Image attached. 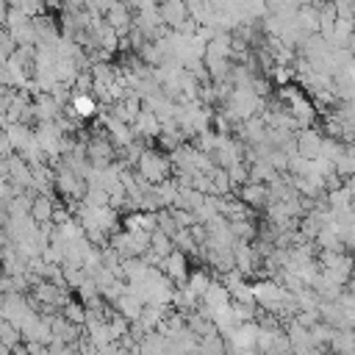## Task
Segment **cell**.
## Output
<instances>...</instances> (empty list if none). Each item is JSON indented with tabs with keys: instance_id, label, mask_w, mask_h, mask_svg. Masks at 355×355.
Here are the masks:
<instances>
[{
	"instance_id": "1",
	"label": "cell",
	"mask_w": 355,
	"mask_h": 355,
	"mask_svg": "<svg viewBox=\"0 0 355 355\" xmlns=\"http://www.w3.org/2000/svg\"><path fill=\"white\" fill-rule=\"evenodd\" d=\"M136 172H139V178H141L144 183H150V186H161V183L169 180L172 161H169L164 153L147 147V150L141 153V158L136 161Z\"/></svg>"
},
{
	"instance_id": "2",
	"label": "cell",
	"mask_w": 355,
	"mask_h": 355,
	"mask_svg": "<svg viewBox=\"0 0 355 355\" xmlns=\"http://www.w3.org/2000/svg\"><path fill=\"white\" fill-rule=\"evenodd\" d=\"M161 272L172 280V283H178V286H186V280H189V255H183L180 250H172L164 261H161Z\"/></svg>"
},
{
	"instance_id": "3",
	"label": "cell",
	"mask_w": 355,
	"mask_h": 355,
	"mask_svg": "<svg viewBox=\"0 0 355 355\" xmlns=\"http://www.w3.org/2000/svg\"><path fill=\"white\" fill-rule=\"evenodd\" d=\"M322 141H324V139H322L316 130L305 128V130L297 133L294 150H297V155H302V158H308V161H316V158L322 155Z\"/></svg>"
},
{
	"instance_id": "4",
	"label": "cell",
	"mask_w": 355,
	"mask_h": 355,
	"mask_svg": "<svg viewBox=\"0 0 355 355\" xmlns=\"http://www.w3.org/2000/svg\"><path fill=\"white\" fill-rule=\"evenodd\" d=\"M55 216V200L50 194H36L31 202V219L42 227V225H53Z\"/></svg>"
},
{
	"instance_id": "5",
	"label": "cell",
	"mask_w": 355,
	"mask_h": 355,
	"mask_svg": "<svg viewBox=\"0 0 355 355\" xmlns=\"http://www.w3.org/2000/svg\"><path fill=\"white\" fill-rule=\"evenodd\" d=\"M130 128H133V136H139V139H158V136H161V122H158V116H155L153 111H144V108H141V114L136 116V122H133Z\"/></svg>"
},
{
	"instance_id": "6",
	"label": "cell",
	"mask_w": 355,
	"mask_h": 355,
	"mask_svg": "<svg viewBox=\"0 0 355 355\" xmlns=\"http://www.w3.org/2000/svg\"><path fill=\"white\" fill-rule=\"evenodd\" d=\"M114 308H116V313H119L122 319H128V322L133 324V322H139V316H141V311H144V302H141L136 294L125 291V294L114 302Z\"/></svg>"
},
{
	"instance_id": "7",
	"label": "cell",
	"mask_w": 355,
	"mask_h": 355,
	"mask_svg": "<svg viewBox=\"0 0 355 355\" xmlns=\"http://www.w3.org/2000/svg\"><path fill=\"white\" fill-rule=\"evenodd\" d=\"M158 11H161L164 25H169L172 31H178L186 19H191L189 17V6H183V3H164V6H158Z\"/></svg>"
},
{
	"instance_id": "8",
	"label": "cell",
	"mask_w": 355,
	"mask_h": 355,
	"mask_svg": "<svg viewBox=\"0 0 355 355\" xmlns=\"http://www.w3.org/2000/svg\"><path fill=\"white\" fill-rule=\"evenodd\" d=\"M3 133H6V139L11 141V147L14 150H25L28 144H31V139H33V133H31V128L25 125V122H14V125H6L3 128Z\"/></svg>"
},
{
	"instance_id": "9",
	"label": "cell",
	"mask_w": 355,
	"mask_h": 355,
	"mask_svg": "<svg viewBox=\"0 0 355 355\" xmlns=\"http://www.w3.org/2000/svg\"><path fill=\"white\" fill-rule=\"evenodd\" d=\"M239 200L244 205H263V202H269V189H266V183H247L239 189Z\"/></svg>"
},
{
	"instance_id": "10",
	"label": "cell",
	"mask_w": 355,
	"mask_h": 355,
	"mask_svg": "<svg viewBox=\"0 0 355 355\" xmlns=\"http://www.w3.org/2000/svg\"><path fill=\"white\" fill-rule=\"evenodd\" d=\"M69 111H72L78 119H89V116L97 114V100H94L92 94H75V97L69 100Z\"/></svg>"
},
{
	"instance_id": "11",
	"label": "cell",
	"mask_w": 355,
	"mask_h": 355,
	"mask_svg": "<svg viewBox=\"0 0 355 355\" xmlns=\"http://www.w3.org/2000/svg\"><path fill=\"white\" fill-rule=\"evenodd\" d=\"M211 283H214V280H211V275H208L205 269H191V272H189V280H186V288H189L197 300H202L205 291L211 288Z\"/></svg>"
},
{
	"instance_id": "12",
	"label": "cell",
	"mask_w": 355,
	"mask_h": 355,
	"mask_svg": "<svg viewBox=\"0 0 355 355\" xmlns=\"http://www.w3.org/2000/svg\"><path fill=\"white\" fill-rule=\"evenodd\" d=\"M330 347L336 355H355V333L352 330H333V338H330Z\"/></svg>"
},
{
	"instance_id": "13",
	"label": "cell",
	"mask_w": 355,
	"mask_h": 355,
	"mask_svg": "<svg viewBox=\"0 0 355 355\" xmlns=\"http://www.w3.org/2000/svg\"><path fill=\"white\" fill-rule=\"evenodd\" d=\"M0 344L6 347V349H19L22 347V333H19V327H14L11 322H3L0 324Z\"/></svg>"
},
{
	"instance_id": "14",
	"label": "cell",
	"mask_w": 355,
	"mask_h": 355,
	"mask_svg": "<svg viewBox=\"0 0 355 355\" xmlns=\"http://www.w3.org/2000/svg\"><path fill=\"white\" fill-rule=\"evenodd\" d=\"M61 316H64L69 324H75V327L86 324V308H83L80 302H69V305L61 311Z\"/></svg>"
}]
</instances>
